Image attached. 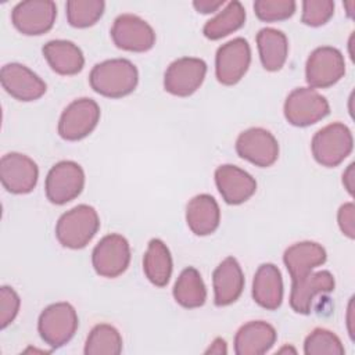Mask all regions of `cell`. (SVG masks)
<instances>
[{"label":"cell","instance_id":"83f0119b","mask_svg":"<svg viewBox=\"0 0 355 355\" xmlns=\"http://www.w3.org/2000/svg\"><path fill=\"white\" fill-rule=\"evenodd\" d=\"M245 22V10L243 4L233 0L226 4V7L219 11L218 15L208 19L202 28V33L209 40H219L237 29H240Z\"/></svg>","mask_w":355,"mask_h":355},{"label":"cell","instance_id":"f1b7e54d","mask_svg":"<svg viewBox=\"0 0 355 355\" xmlns=\"http://www.w3.org/2000/svg\"><path fill=\"white\" fill-rule=\"evenodd\" d=\"M86 355H118L122 352V337L119 331L108 324H96L85 343Z\"/></svg>","mask_w":355,"mask_h":355},{"label":"cell","instance_id":"d6986e66","mask_svg":"<svg viewBox=\"0 0 355 355\" xmlns=\"http://www.w3.org/2000/svg\"><path fill=\"white\" fill-rule=\"evenodd\" d=\"M214 302L216 306H227L239 300L244 288V273L236 258H225L214 270Z\"/></svg>","mask_w":355,"mask_h":355},{"label":"cell","instance_id":"52a82bcc","mask_svg":"<svg viewBox=\"0 0 355 355\" xmlns=\"http://www.w3.org/2000/svg\"><path fill=\"white\" fill-rule=\"evenodd\" d=\"M345 73L343 53L331 46L315 49L305 64V79L312 89H326L336 85Z\"/></svg>","mask_w":355,"mask_h":355},{"label":"cell","instance_id":"8992f818","mask_svg":"<svg viewBox=\"0 0 355 355\" xmlns=\"http://www.w3.org/2000/svg\"><path fill=\"white\" fill-rule=\"evenodd\" d=\"M85 187V172L75 161H60L46 176L44 191L51 204L64 205L75 200Z\"/></svg>","mask_w":355,"mask_h":355},{"label":"cell","instance_id":"9a60e30c","mask_svg":"<svg viewBox=\"0 0 355 355\" xmlns=\"http://www.w3.org/2000/svg\"><path fill=\"white\" fill-rule=\"evenodd\" d=\"M236 151L243 159L259 168H268L279 158V143L269 130L250 128L239 135Z\"/></svg>","mask_w":355,"mask_h":355},{"label":"cell","instance_id":"5b68a950","mask_svg":"<svg viewBox=\"0 0 355 355\" xmlns=\"http://www.w3.org/2000/svg\"><path fill=\"white\" fill-rule=\"evenodd\" d=\"M284 118L293 126H311L330 112L329 101L316 89L297 87L286 97Z\"/></svg>","mask_w":355,"mask_h":355},{"label":"cell","instance_id":"74e56055","mask_svg":"<svg viewBox=\"0 0 355 355\" xmlns=\"http://www.w3.org/2000/svg\"><path fill=\"white\" fill-rule=\"evenodd\" d=\"M227 352V348H226V341L220 337L215 338L214 343L211 344V347L205 351V354H226Z\"/></svg>","mask_w":355,"mask_h":355},{"label":"cell","instance_id":"5bb4252c","mask_svg":"<svg viewBox=\"0 0 355 355\" xmlns=\"http://www.w3.org/2000/svg\"><path fill=\"white\" fill-rule=\"evenodd\" d=\"M39 168L25 154L8 153L0 159V180L3 187L12 194H28L37 183Z\"/></svg>","mask_w":355,"mask_h":355},{"label":"cell","instance_id":"d6a6232c","mask_svg":"<svg viewBox=\"0 0 355 355\" xmlns=\"http://www.w3.org/2000/svg\"><path fill=\"white\" fill-rule=\"evenodd\" d=\"M334 14L331 0H305L302 1L301 21L308 26H322Z\"/></svg>","mask_w":355,"mask_h":355},{"label":"cell","instance_id":"d590c367","mask_svg":"<svg viewBox=\"0 0 355 355\" xmlns=\"http://www.w3.org/2000/svg\"><path fill=\"white\" fill-rule=\"evenodd\" d=\"M223 4H225V0H196V1H193L194 8L201 14L215 12Z\"/></svg>","mask_w":355,"mask_h":355},{"label":"cell","instance_id":"836d02e7","mask_svg":"<svg viewBox=\"0 0 355 355\" xmlns=\"http://www.w3.org/2000/svg\"><path fill=\"white\" fill-rule=\"evenodd\" d=\"M21 305L19 295L12 287H0V329H6L14 322Z\"/></svg>","mask_w":355,"mask_h":355},{"label":"cell","instance_id":"4fadbf2b","mask_svg":"<svg viewBox=\"0 0 355 355\" xmlns=\"http://www.w3.org/2000/svg\"><path fill=\"white\" fill-rule=\"evenodd\" d=\"M207 64L201 58L182 57L169 64L164 75V87L178 97L191 96L202 85Z\"/></svg>","mask_w":355,"mask_h":355},{"label":"cell","instance_id":"f546056e","mask_svg":"<svg viewBox=\"0 0 355 355\" xmlns=\"http://www.w3.org/2000/svg\"><path fill=\"white\" fill-rule=\"evenodd\" d=\"M103 0H69L65 6L67 19L73 28H89L104 14Z\"/></svg>","mask_w":355,"mask_h":355},{"label":"cell","instance_id":"3957f363","mask_svg":"<svg viewBox=\"0 0 355 355\" xmlns=\"http://www.w3.org/2000/svg\"><path fill=\"white\" fill-rule=\"evenodd\" d=\"M354 137L349 128L341 122H333L319 129L311 141L315 161L326 168L340 165L352 151Z\"/></svg>","mask_w":355,"mask_h":355},{"label":"cell","instance_id":"603a6c76","mask_svg":"<svg viewBox=\"0 0 355 355\" xmlns=\"http://www.w3.org/2000/svg\"><path fill=\"white\" fill-rule=\"evenodd\" d=\"M186 222L189 229L197 236L214 233L220 222V209L216 200L209 194L193 197L186 207Z\"/></svg>","mask_w":355,"mask_h":355},{"label":"cell","instance_id":"7402d4cb","mask_svg":"<svg viewBox=\"0 0 355 355\" xmlns=\"http://www.w3.org/2000/svg\"><path fill=\"white\" fill-rule=\"evenodd\" d=\"M326 250L315 241H300L290 245L283 254V262L291 280L298 279L326 262Z\"/></svg>","mask_w":355,"mask_h":355},{"label":"cell","instance_id":"8fae6325","mask_svg":"<svg viewBox=\"0 0 355 355\" xmlns=\"http://www.w3.org/2000/svg\"><path fill=\"white\" fill-rule=\"evenodd\" d=\"M251 62V49L244 37L222 44L215 55V75L219 83L233 86L241 80Z\"/></svg>","mask_w":355,"mask_h":355},{"label":"cell","instance_id":"7a4b0ae2","mask_svg":"<svg viewBox=\"0 0 355 355\" xmlns=\"http://www.w3.org/2000/svg\"><path fill=\"white\" fill-rule=\"evenodd\" d=\"M100 229L97 211L87 204H79L64 212L55 225V237L61 245L71 250L86 247Z\"/></svg>","mask_w":355,"mask_h":355},{"label":"cell","instance_id":"30bf717a","mask_svg":"<svg viewBox=\"0 0 355 355\" xmlns=\"http://www.w3.org/2000/svg\"><path fill=\"white\" fill-rule=\"evenodd\" d=\"M111 37L118 49L144 53L155 44V32L148 22L135 14H121L111 26Z\"/></svg>","mask_w":355,"mask_h":355},{"label":"cell","instance_id":"ba28073f","mask_svg":"<svg viewBox=\"0 0 355 355\" xmlns=\"http://www.w3.org/2000/svg\"><path fill=\"white\" fill-rule=\"evenodd\" d=\"M129 263L130 245L122 234H107L93 248L92 265L101 277H118L128 269Z\"/></svg>","mask_w":355,"mask_h":355},{"label":"cell","instance_id":"484cf974","mask_svg":"<svg viewBox=\"0 0 355 355\" xmlns=\"http://www.w3.org/2000/svg\"><path fill=\"white\" fill-rule=\"evenodd\" d=\"M259 60L266 71L275 72L283 68L287 54L288 42L286 35L275 28H263L257 35Z\"/></svg>","mask_w":355,"mask_h":355},{"label":"cell","instance_id":"8d00e7d4","mask_svg":"<svg viewBox=\"0 0 355 355\" xmlns=\"http://www.w3.org/2000/svg\"><path fill=\"white\" fill-rule=\"evenodd\" d=\"M354 176H355L354 175V164H349L348 168L343 173V184L347 189V191L349 193V196H354V184H355Z\"/></svg>","mask_w":355,"mask_h":355},{"label":"cell","instance_id":"ac0fdd59","mask_svg":"<svg viewBox=\"0 0 355 355\" xmlns=\"http://www.w3.org/2000/svg\"><path fill=\"white\" fill-rule=\"evenodd\" d=\"M215 184L225 202L230 205L245 202L257 191L255 179L247 171L232 164L216 168Z\"/></svg>","mask_w":355,"mask_h":355},{"label":"cell","instance_id":"4dcf8cb0","mask_svg":"<svg viewBox=\"0 0 355 355\" xmlns=\"http://www.w3.org/2000/svg\"><path fill=\"white\" fill-rule=\"evenodd\" d=\"M304 352L306 355H343L345 349L341 340L333 331L318 327L306 336Z\"/></svg>","mask_w":355,"mask_h":355},{"label":"cell","instance_id":"277c9868","mask_svg":"<svg viewBox=\"0 0 355 355\" xmlns=\"http://www.w3.org/2000/svg\"><path fill=\"white\" fill-rule=\"evenodd\" d=\"M78 313L69 302H55L44 308L37 320L40 338L51 348L65 345L76 333Z\"/></svg>","mask_w":355,"mask_h":355},{"label":"cell","instance_id":"4316f807","mask_svg":"<svg viewBox=\"0 0 355 355\" xmlns=\"http://www.w3.org/2000/svg\"><path fill=\"white\" fill-rule=\"evenodd\" d=\"M173 298L183 308H200L207 300V287L200 272L189 266L183 269L173 286Z\"/></svg>","mask_w":355,"mask_h":355},{"label":"cell","instance_id":"1f68e13d","mask_svg":"<svg viewBox=\"0 0 355 355\" xmlns=\"http://www.w3.org/2000/svg\"><path fill=\"white\" fill-rule=\"evenodd\" d=\"M297 3L294 0H257L254 3L255 15L263 22L288 19L294 15Z\"/></svg>","mask_w":355,"mask_h":355},{"label":"cell","instance_id":"7c38bea8","mask_svg":"<svg viewBox=\"0 0 355 355\" xmlns=\"http://www.w3.org/2000/svg\"><path fill=\"white\" fill-rule=\"evenodd\" d=\"M57 17V6L50 0H26L11 11V22L22 35L39 36L49 32Z\"/></svg>","mask_w":355,"mask_h":355},{"label":"cell","instance_id":"44dd1931","mask_svg":"<svg viewBox=\"0 0 355 355\" xmlns=\"http://www.w3.org/2000/svg\"><path fill=\"white\" fill-rule=\"evenodd\" d=\"M252 298L268 311H275L282 305L283 279L276 265L262 263L257 269L252 280Z\"/></svg>","mask_w":355,"mask_h":355},{"label":"cell","instance_id":"e575fe53","mask_svg":"<svg viewBox=\"0 0 355 355\" xmlns=\"http://www.w3.org/2000/svg\"><path fill=\"white\" fill-rule=\"evenodd\" d=\"M337 222L340 230L348 239L355 237V205L352 202L343 204L337 212Z\"/></svg>","mask_w":355,"mask_h":355},{"label":"cell","instance_id":"9c48e42d","mask_svg":"<svg viewBox=\"0 0 355 355\" xmlns=\"http://www.w3.org/2000/svg\"><path fill=\"white\" fill-rule=\"evenodd\" d=\"M100 121V107L93 98L73 100L62 111L58 121V135L68 141L89 136Z\"/></svg>","mask_w":355,"mask_h":355},{"label":"cell","instance_id":"d4e9b609","mask_svg":"<svg viewBox=\"0 0 355 355\" xmlns=\"http://www.w3.org/2000/svg\"><path fill=\"white\" fill-rule=\"evenodd\" d=\"M172 255L166 244L159 239H151L143 257V272L150 283L165 287L172 275Z\"/></svg>","mask_w":355,"mask_h":355},{"label":"cell","instance_id":"6da1fadb","mask_svg":"<svg viewBox=\"0 0 355 355\" xmlns=\"http://www.w3.org/2000/svg\"><path fill=\"white\" fill-rule=\"evenodd\" d=\"M89 82L96 93L110 98H121L136 89L139 72L132 61L111 58L92 68Z\"/></svg>","mask_w":355,"mask_h":355},{"label":"cell","instance_id":"cb8c5ba5","mask_svg":"<svg viewBox=\"0 0 355 355\" xmlns=\"http://www.w3.org/2000/svg\"><path fill=\"white\" fill-rule=\"evenodd\" d=\"M42 53L54 72L58 75H76L85 67V57L82 50L71 40H50Z\"/></svg>","mask_w":355,"mask_h":355},{"label":"cell","instance_id":"e0dca14e","mask_svg":"<svg viewBox=\"0 0 355 355\" xmlns=\"http://www.w3.org/2000/svg\"><path fill=\"white\" fill-rule=\"evenodd\" d=\"M0 82L3 89L19 101L37 100L47 90L39 75L19 62L6 64L0 71Z\"/></svg>","mask_w":355,"mask_h":355},{"label":"cell","instance_id":"2e32d148","mask_svg":"<svg viewBox=\"0 0 355 355\" xmlns=\"http://www.w3.org/2000/svg\"><path fill=\"white\" fill-rule=\"evenodd\" d=\"M336 287L334 276L329 270L309 272L293 280L290 291V306L294 312L308 315L312 312L318 295L331 293Z\"/></svg>","mask_w":355,"mask_h":355},{"label":"cell","instance_id":"ffe728a7","mask_svg":"<svg viewBox=\"0 0 355 355\" xmlns=\"http://www.w3.org/2000/svg\"><path fill=\"white\" fill-rule=\"evenodd\" d=\"M277 333L272 324L263 320H252L243 324L234 337L237 355H262L276 343Z\"/></svg>","mask_w":355,"mask_h":355},{"label":"cell","instance_id":"f35d334b","mask_svg":"<svg viewBox=\"0 0 355 355\" xmlns=\"http://www.w3.org/2000/svg\"><path fill=\"white\" fill-rule=\"evenodd\" d=\"M354 298L349 300V304H348V313H347V323H348V331H349V336L351 338L354 340Z\"/></svg>","mask_w":355,"mask_h":355}]
</instances>
